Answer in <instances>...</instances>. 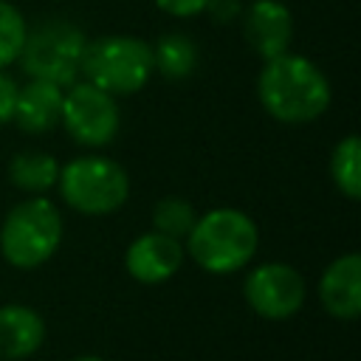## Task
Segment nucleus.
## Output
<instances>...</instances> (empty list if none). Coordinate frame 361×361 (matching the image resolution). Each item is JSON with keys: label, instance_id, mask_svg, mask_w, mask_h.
<instances>
[{"label": "nucleus", "instance_id": "obj_1", "mask_svg": "<svg viewBox=\"0 0 361 361\" xmlns=\"http://www.w3.org/2000/svg\"><path fill=\"white\" fill-rule=\"evenodd\" d=\"M257 99L279 124H310L330 107L333 87L316 62L285 51L262 62L257 76Z\"/></svg>", "mask_w": 361, "mask_h": 361}, {"label": "nucleus", "instance_id": "obj_2", "mask_svg": "<svg viewBox=\"0 0 361 361\" xmlns=\"http://www.w3.org/2000/svg\"><path fill=\"white\" fill-rule=\"evenodd\" d=\"M259 248V228L254 217L234 206H217L197 214L192 231L183 240L186 257L209 274L243 271Z\"/></svg>", "mask_w": 361, "mask_h": 361}, {"label": "nucleus", "instance_id": "obj_3", "mask_svg": "<svg viewBox=\"0 0 361 361\" xmlns=\"http://www.w3.org/2000/svg\"><path fill=\"white\" fill-rule=\"evenodd\" d=\"M65 220L54 200L28 195L0 223V254L11 268L34 271L45 265L62 245Z\"/></svg>", "mask_w": 361, "mask_h": 361}, {"label": "nucleus", "instance_id": "obj_4", "mask_svg": "<svg viewBox=\"0 0 361 361\" xmlns=\"http://www.w3.org/2000/svg\"><path fill=\"white\" fill-rule=\"evenodd\" d=\"M152 48L141 37L104 34L87 39L79 79L107 90L110 96H133L152 79Z\"/></svg>", "mask_w": 361, "mask_h": 361}, {"label": "nucleus", "instance_id": "obj_5", "mask_svg": "<svg viewBox=\"0 0 361 361\" xmlns=\"http://www.w3.org/2000/svg\"><path fill=\"white\" fill-rule=\"evenodd\" d=\"M56 189L68 209L90 217H104L127 203L130 175L118 161L99 152H87L71 158L68 164H59Z\"/></svg>", "mask_w": 361, "mask_h": 361}, {"label": "nucleus", "instance_id": "obj_6", "mask_svg": "<svg viewBox=\"0 0 361 361\" xmlns=\"http://www.w3.org/2000/svg\"><path fill=\"white\" fill-rule=\"evenodd\" d=\"M87 34L71 20H45L28 28L17 62L28 79H45L59 87H68L79 79L82 54Z\"/></svg>", "mask_w": 361, "mask_h": 361}, {"label": "nucleus", "instance_id": "obj_7", "mask_svg": "<svg viewBox=\"0 0 361 361\" xmlns=\"http://www.w3.org/2000/svg\"><path fill=\"white\" fill-rule=\"evenodd\" d=\"M59 124L76 144L96 149V147H107L118 135L121 110L116 96L85 79H76L62 93Z\"/></svg>", "mask_w": 361, "mask_h": 361}, {"label": "nucleus", "instance_id": "obj_8", "mask_svg": "<svg viewBox=\"0 0 361 361\" xmlns=\"http://www.w3.org/2000/svg\"><path fill=\"white\" fill-rule=\"evenodd\" d=\"M243 299L257 316L268 322H285L302 310L307 299V285L293 265L271 259V262L254 265L245 274Z\"/></svg>", "mask_w": 361, "mask_h": 361}, {"label": "nucleus", "instance_id": "obj_9", "mask_svg": "<svg viewBox=\"0 0 361 361\" xmlns=\"http://www.w3.org/2000/svg\"><path fill=\"white\" fill-rule=\"evenodd\" d=\"M183 259H186L183 243L169 234H161L155 228L138 234L124 251V268L141 285L169 282L180 271Z\"/></svg>", "mask_w": 361, "mask_h": 361}, {"label": "nucleus", "instance_id": "obj_10", "mask_svg": "<svg viewBox=\"0 0 361 361\" xmlns=\"http://www.w3.org/2000/svg\"><path fill=\"white\" fill-rule=\"evenodd\" d=\"M243 37L248 48L265 59L290 51L293 42V14L282 0H251L243 6Z\"/></svg>", "mask_w": 361, "mask_h": 361}, {"label": "nucleus", "instance_id": "obj_11", "mask_svg": "<svg viewBox=\"0 0 361 361\" xmlns=\"http://www.w3.org/2000/svg\"><path fill=\"white\" fill-rule=\"evenodd\" d=\"M319 302L338 322H353L361 316V254L358 251H347L330 259V265L319 276Z\"/></svg>", "mask_w": 361, "mask_h": 361}, {"label": "nucleus", "instance_id": "obj_12", "mask_svg": "<svg viewBox=\"0 0 361 361\" xmlns=\"http://www.w3.org/2000/svg\"><path fill=\"white\" fill-rule=\"evenodd\" d=\"M45 341V319L39 310L8 302L0 305V361L31 358Z\"/></svg>", "mask_w": 361, "mask_h": 361}, {"label": "nucleus", "instance_id": "obj_13", "mask_svg": "<svg viewBox=\"0 0 361 361\" xmlns=\"http://www.w3.org/2000/svg\"><path fill=\"white\" fill-rule=\"evenodd\" d=\"M62 93L65 87L45 82V79H28L25 85L17 87V102H14V124L23 133L39 135L51 133L59 124L62 113Z\"/></svg>", "mask_w": 361, "mask_h": 361}, {"label": "nucleus", "instance_id": "obj_14", "mask_svg": "<svg viewBox=\"0 0 361 361\" xmlns=\"http://www.w3.org/2000/svg\"><path fill=\"white\" fill-rule=\"evenodd\" d=\"M149 48H152V68L166 82H183L197 71L200 62L197 42L183 31H166L164 37L149 42Z\"/></svg>", "mask_w": 361, "mask_h": 361}, {"label": "nucleus", "instance_id": "obj_15", "mask_svg": "<svg viewBox=\"0 0 361 361\" xmlns=\"http://www.w3.org/2000/svg\"><path fill=\"white\" fill-rule=\"evenodd\" d=\"M8 178L28 195H45L59 180V161L48 152H17L8 164Z\"/></svg>", "mask_w": 361, "mask_h": 361}, {"label": "nucleus", "instance_id": "obj_16", "mask_svg": "<svg viewBox=\"0 0 361 361\" xmlns=\"http://www.w3.org/2000/svg\"><path fill=\"white\" fill-rule=\"evenodd\" d=\"M327 169H330L333 186L344 197H350V200L361 197V138L355 133L336 141Z\"/></svg>", "mask_w": 361, "mask_h": 361}, {"label": "nucleus", "instance_id": "obj_17", "mask_svg": "<svg viewBox=\"0 0 361 361\" xmlns=\"http://www.w3.org/2000/svg\"><path fill=\"white\" fill-rule=\"evenodd\" d=\"M197 220V209L178 195H166L152 206V228L161 234H169L175 240H186V234L192 231Z\"/></svg>", "mask_w": 361, "mask_h": 361}, {"label": "nucleus", "instance_id": "obj_18", "mask_svg": "<svg viewBox=\"0 0 361 361\" xmlns=\"http://www.w3.org/2000/svg\"><path fill=\"white\" fill-rule=\"evenodd\" d=\"M25 34H28V23H25L23 11L14 3L0 0V71H6L8 65L17 62Z\"/></svg>", "mask_w": 361, "mask_h": 361}, {"label": "nucleus", "instance_id": "obj_19", "mask_svg": "<svg viewBox=\"0 0 361 361\" xmlns=\"http://www.w3.org/2000/svg\"><path fill=\"white\" fill-rule=\"evenodd\" d=\"M155 6L169 14V17H180V20H189V17H197L203 14L206 8V0H155Z\"/></svg>", "mask_w": 361, "mask_h": 361}, {"label": "nucleus", "instance_id": "obj_20", "mask_svg": "<svg viewBox=\"0 0 361 361\" xmlns=\"http://www.w3.org/2000/svg\"><path fill=\"white\" fill-rule=\"evenodd\" d=\"M214 23H234L243 14V0H206L203 8Z\"/></svg>", "mask_w": 361, "mask_h": 361}, {"label": "nucleus", "instance_id": "obj_21", "mask_svg": "<svg viewBox=\"0 0 361 361\" xmlns=\"http://www.w3.org/2000/svg\"><path fill=\"white\" fill-rule=\"evenodd\" d=\"M17 82L0 71V124H8L14 118V102H17Z\"/></svg>", "mask_w": 361, "mask_h": 361}, {"label": "nucleus", "instance_id": "obj_22", "mask_svg": "<svg viewBox=\"0 0 361 361\" xmlns=\"http://www.w3.org/2000/svg\"><path fill=\"white\" fill-rule=\"evenodd\" d=\"M71 361H104V358H99V355H76Z\"/></svg>", "mask_w": 361, "mask_h": 361}]
</instances>
